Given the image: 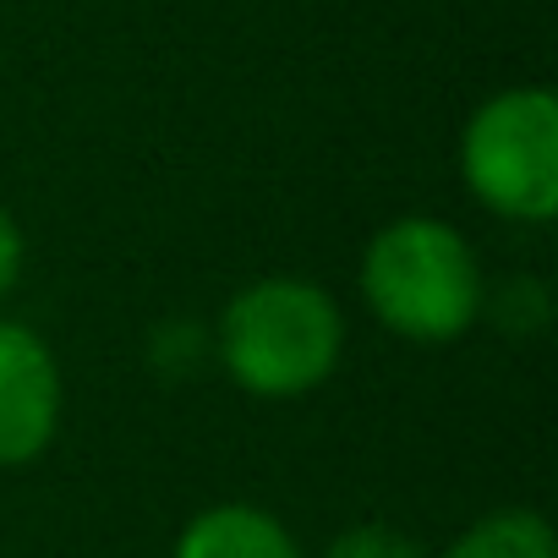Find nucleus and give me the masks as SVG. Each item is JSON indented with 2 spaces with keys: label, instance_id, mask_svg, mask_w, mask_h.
Returning a JSON list of instances; mask_svg holds the SVG:
<instances>
[{
  "label": "nucleus",
  "instance_id": "nucleus-1",
  "mask_svg": "<svg viewBox=\"0 0 558 558\" xmlns=\"http://www.w3.org/2000/svg\"><path fill=\"white\" fill-rule=\"evenodd\" d=\"M345 351V318L313 279L274 274L235 291L219 318V362L257 400H296L329 384Z\"/></svg>",
  "mask_w": 558,
  "mask_h": 558
},
{
  "label": "nucleus",
  "instance_id": "nucleus-2",
  "mask_svg": "<svg viewBox=\"0 0 558 558\" xmlns=\"http://www.w3.org/2000/svg\"><path fill=\"white\" fill-rule=\"evenodd\" d=\"M362 296L400 340L449 345L482 313V268L454 225L411 214L373 235L362 257Z\"/></svg>",
  "mask_w": 558,
  "mask_h": 558
},
{
  "label": "nucleus",
  "instance_id": "nucleus-3",
  "mask_svg": "<svg viewBox=\"0 0 558 558\" xmlns=\"http://www.w3.org/2000/svg\"><path fill=\"white\" fill-rule=\"evenodd\" d=\"M460 175L493 214L547 225L558 214V99L547 88L493 94L465 121Z\"/></svg>",
  "mask_w": 558,
  "mask_h": 558
},
{
  "label": "nucleus",
  "instance_id": "nucleus-4",
  "mask_svg": "<svg viewBox=\"0 0 558 558\" xmlns=\"http://www.w3.org/2000/svg\"><path fill=\"white\" fill-rule=\"evenodd\" d=\"M61 427V367L50 345L0 318V465H28Z\"/></svg>",
  "mask_w": 558,
  "mask_h": 558
},
{
  "label": "nucleus",
  "instance_id": "nucleus-5",
  "mask_svg": "<svg viewBox=\"0 0 558 558\" xmlns=\"http://www.w3.org/2000/svg\"><path fill=\"white\" fill-rule=\"evenodd\" d=\"M175 558H302V547L286 520L257 504H214L186 520Z\"/></svg>",
  "mask_w": 558,
  "mask_h": 558
},
{
  "label": "nucleus",
  "instance_id": "nucleus-6",
  "mask_svg": "<svg viewBox=\"0 0 558 558\" xmlns=\"http://www.w3.org/2000/svg\"><path fill=\"white\" fill-rule=\"evenodd\" d=\"M438 558H558V536L536 509H493Z\"/></svg>",
  "mask_w": 558,
  "mask_h": 558
},
{
  "label": "nucleus",
  "instance_id": "nucleus-7",
  "mask_svg": "<svg viewBox=\"0 0 558 558\" xmlns=\"http://www.w3.org/2000/svg\"><path fill=\"white\" fill-rule=\"evenodd\" d=\"M324 558H427L416 536L395 531V525H351L345 536L329 542Z\"/></svg>",
  "mask_w": 558,
  "mask_h": 558
},
{
  "label": "nucleus",
  "instance_id": "nucleus-8",
  "mask_svg": "<svg viewBox=\"0 0 558 558\" xmlns=\"http://www.w3.org/2000/svg\"><path fill=\"white\" fill-rule=\"evenodd\" d=\"M23 225L0 208V302H7L17 291V279H23Z\"/></svg>",
  "mask_w": 558,
  "mask_h": 558
}]
</instances>
